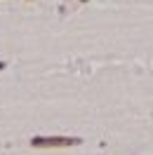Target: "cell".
<instances>
[{
	"instance_id": "obj_1",
	"label": "cell",
	"mask_w": 153,
	"mask_h": 155,
	"mask_svg": "<svg viewBox=\"0 0 153 155\" xmlns=\"http://www.w3.org/2000/svg\"><path fill=\"white\" fill-rule=\"evenodd\" d=\"M78 143H83L78 136H33L31 139L33 148H68Z\"/></svg>"
},
{
	"instance_id": "obj_2",
	"label": "cell",
	"mask_w": 153,
	"mask_h": 155,
	"mask_svg": "<svg viewBox=\"0 0 153 155\" xmlns=\"http://www.w3.org/2000/svg\"><path fill=\"white\" fill-rule=\"evenodd\" d=\"M2 68H5V64H2V61H0V71H2Z\"/></svg>"
},
{
	"instance_id": "obj_3",
	"label": "cell",
	"mask_w": 153,
	"mask_h": 155,
	"mask_svg": "<svg viewBox=\"0 0 153 155\" xmlns=\"http://www.w3.org/2000/svg\"><path fill=\"white\" fill-rule=\"evenodd\" d=\"M80 2H87V0H80Z\"/></svg>"
}]
</instances>
